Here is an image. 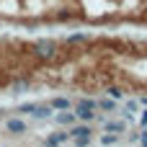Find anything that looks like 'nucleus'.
Instances as JSON below:
<instances>
[{"label":"nucleus","mask_w":147,"mask_h":147,"mask_svg":"<svg viewBox=\"0 0 147 147\" xmlns=\"http://www.w3.org/2000/svg\"><path fill=\"white\" fill-rule=\"evenodd\" d=\"M96 101H78V106H75V119H80V121H93L96 119Z\"/></svg>","instance_id":"1"},{"label":"nucleus","mask_w":147,"mask_h":147,"mask_svg":"<svg viewBox=\"0 0 147 147\" xmlns=\"http://www.w3.org/2000/svg\"><path fill=\"white\" fill-rule=\"evenodd\" d=\"M67 129H70L67 134L75 140V145H90V134H93V132H90V127H88V124H80V127H67Z\"/></svg>","instance_id":"2"},{"label":"nucleus","mask_w":147,"mask_h":147,"mask_svg":"<svg viewBox=\"0 0 147 147\" xmlns=\"http://www.w3.org/2000/svg\"><path fill=\"white\" fill-rule=\"evenodd\" d=\"M34 54L41 57V59H52L57 54V44L54 41H36L34 44Z\"/></svg>","instance_id":"3"},{"label":"nucleus","mask_w":147,"mask_h":147,"mask_svg":"<svg viewBox=\"0 0 147 147\" xmlns=\"http://www.w3.org/2000/svg\"><path fill=\"white\" fill-rule=\"evenodd\" d=\"M5 132H8V134H26V121H21V119H8V121H5Z\"/></svg>","instance_id":"4"},{"label":"nucleus","mask_w":147,"mask_h":147,"mask_svg":"<svg viewBox=\"0 0 147 147\" xmlns=\"http://www.w3.org/2000/svg\"><path fill=\"white\" fill-rule=\"evenodd\" d=\"M54 119H57V121H59L62 127H72V124H75V114H70L67 109H62V111H59V114H57Z\"/></svg>","instance_id":"5"},{"label":"nucleus","mask_w":147,"mask_h":147,"mask_svg":"<svg viewBox=\"0 0 147 147\" xmlns=\"http://www.w3.org/2000/svg\"><path fill=\"white\" fill-rule=\"evenodd\" d=\"M31 114H34L36 119H47V116H52V114H54V109H52L49 103H47V106H34V111H31Z\"/></svg>","instance_id":"6"},{"label":"nucleus","mask_w":147,"mask_h":147,"mask_svg":"<svg viewBox=\"0 0 147 147\" xmlns=\"http://www.w3.org/2000/svg\"><path fill=\"white\" fill-rule=\"evenodd\" d=\"M67 137H70L67 132H54V134H49V137H47V145H65V142H67Z\"/></svg>","instance_id":"7"},{"label":"nucleus","mask_w":147,"mask_h":147,"mask_svg":"<svg viewBox=\"0 0 147 147\" xmlns=\"http://www.w3.org/2000/svg\"><path fill=\"white\" fill-rule=\"evenodd\" d=\"M49 106H52L54 111H62V109H70V101L59 96V98H52V101H49Z\"/></svg>","instance_id":"8"},{"label":"nucleus","mask_w":147,"mask_h":147,"mask_svg":"<svg viewBox=\"0 0 147 147\" xmlns=\"http://www.w3.org/2000/svg\"><path fill=\"white\" fill-rule=\"evenodd\" d=\"M127 127H124V121H106V132H111V134H121Z\"/></svg>","instance_id":"9"},{"label":"nucleus","mask_w":147,"mask_h":147,"mask_svg":"<svg viewBox=\"0 0 147 147\" xmlns=\"http://www.w3.org/2000/svg\"><path fill=\"white\" fill-rule=\"evenodd\" d=\"M67 41H70V44H80V41H88V34H72V36H67Z\"/></svg>","instance_id":"10"},{"label":"nucleus","mask_w":147,"mask_h":147,"mask_svg":"<svg viewBox=\"0 0 147 147\" xmlns=\"http://www.w3.org/2000/svg\"><path fill=\"white\" fill-rule=\"evenodd\" d=\"M106 93H109V98H114V101H119V98L124 96V93H121V88H116V85H111Z\"/></svg>","instance_id":"11"},{"label":"nucleus","mask_w":147,"mask_h":147,"mask_svg":"<svg viewBox=\"0 0 147 147\" xmlns=\"http://www.w3.org/2000/svg\"><path fill=\"white\" fill-rule=\"evenodd\" d=\"M96 106H101L103 111H114V106H116V103H114V98H103V101H101V103H96Z\"/></svg>","instance_id":"12"},{"label":"nucleus","mask_w":147,"mask_h":147,"mask_svg":"<svg viewBox=\"0 0 147 147\" xmlns=\"http://www.w3.org/2000/svg\"><path fill=\"white\" fill-rule=\"evenodd\" d=\"M101 145H116V137H114V134H109V132H106V134H103V137H101Z\"/></svg>","instance_id":"13"},{"label":"nucleus","mask_w":147,"mask_h":147,"mask_svg":"<svg viewBox=\"0 0 147 147\" xmlns=\"http://www.w3.org/2000/svg\"><path fill=\"white\" fill-rule=\"evenodd\" d=\"M137 109H140V103H137V101H129V103H127V111H129V114H134Z\"/></svg>","instance_id":"14"},{"label":"nucleus","mask_w":147,"mask_h":147,"mask_svg":"<svg viewBox=\"0 0 147 147\" xmlns=\"http://www.w3.org/2000/svg\"><path fill=\"white\" fill-rule=\"evenodd\" d=\"M34 106H36V103H23V106H21V111H23V114H31V111H34Z\"/></svg>","instance_id":"15"},{"label":"nucleus","mask_w":147,"mask_h":147,"mask_svg":"<svg viewBox=\"0 0 147 147\" xmlns=\"http://www.w3.org/2000/svg\"><path fill=\"white\" fill-rule=\"evenodd\" d=\"M142 124H147V106H145V111H142Z\"/></svg>","instance_id":"16"},{"label":"nucleus","mask_w":147,"mask_h":147,"mask_svg":"<svg viewBox=\"0 0 147 147\" xmlns=\"http://www.w3.org/2000/svg\"><path fill=\"white\" fill-rule=\"evenodd\" d=\"M142 145H147V129H145V134H142V140H140Z\"/></svg>","instance_id":"17"}]
</instances>
